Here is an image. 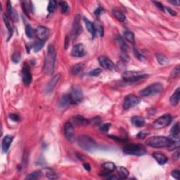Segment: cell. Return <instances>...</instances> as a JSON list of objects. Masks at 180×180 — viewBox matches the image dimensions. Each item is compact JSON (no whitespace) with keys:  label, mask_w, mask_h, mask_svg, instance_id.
Instances as JSON below:
<instances>
[{"label":"cell","mask_w":180,"mask_h":180,"mask_svg":"<svg viewBox=\"0 0 180 180\" xmlns=\"http://www.w3.org/2000/svg\"><path fill=\"white\" fill-rule=\"evenodd\" d=\"M171 139L166 137H151L148 138L146 141V143L148 147L153 148H162L166 147L170 144Z\"/></svg>","instance_id":"cell-2"},{"label":"cell","mask_w":180,"mask_h":180,"mask_svg":"<svg viewBox=\"0 0 180 180\" xmlns=\"http://www.w3.org/2000/svg\"><path fill=\"white\" fill-rule=\"evenodd\" d=\"M42 172L40 171V170H37V171L33 172H31L30 174H29L28 176L25 177V179H28V180L37 179L42 177Z\"/></svg>","instance_id":"cell-31"},{"label":"cell","mask_w":180,"mask_h":180,"mask_svg":"<svg viewBox=\"0 0 180 180\" xmlns=\"http://www.w3.org/2000/svg\"><path fill=\"white\" fill-rule=\"evenodd\" d=\"M102 167H103V170L101 172L102 175H108L111 174L116 168L115 164L111 162H105V163H104L103 165H102Z\"/></svg>","instance_id":"cell-18"},{"label":"cell","mask_w":180,"mask_h":180,"mask_svg":"<svg viewBox=\"0 0 180 180\" xmlns=\"http://www.w3.org/2000/svg\"><path fill=\"white\" fill-rule=\"evenodd\" d=\"M60 77H61V75L57 74L54 75V76L51 79V80L48 82V84L45 87V92H47V93H49V92H51L52 91L53 89L56 87V85L57 84L58 82L59 81Z\"/></svg>","instance_id":"cell-17"},{"label":"cell","mask_w":180,"mask_h":180,"mask_svg":"<svg viewBox=\"0 0 180 180\" xmlns=\"http://www.w3.org/2000/svg\"><path fill=\"white\" fill-rule=\"evenodd\" d=\"M172 176L174 177V179H176L177 180L179 179V176H180V172L179 170H173V171L172 172Z\"/></svg>","instance_id":"cell-48"},{"label":"cell","mask_w":180,"mask_h":180,"mask_svg":"<svg viewBox=\"0 0 180 180\" xmlns=\"http://www.w3.org/2000/svg\"><path fill=\"white\" fill-rule=\"evenodd\" d=\"M132 123L133 125L136 126V127H142L145 124L144 118L140 116H135L131 119Z\"/></svg>","instance_id":"cell-25"},{"label":"cell","mask_w":180,"mask_h":180,"mask_svg":"<svg viewBox=\"0 0 180 180\" xmlns=\"http://www.w3.org/2000/svg\"><path fill=\"white\" fill-rule=\"evenodd\" d=\"M124 37H125V40H127L128 42H130L132 44L135 43V35H134V33L131 32V31H125L124 33Z\"/></svg>","instance_id":"cell-34"},{"label":"cell","mask_w":180,"mask_h":180,"mask_svg":"<svg viewBox=\"0 0 180 180\" xmlns=\"http://www.w3.org/2000/svg\"><path fill=\"white\" fill-rule=\"evenodd\" d=\"M84 67V65L82 64H76L73 65L71 68V73L72 75H77L82 71Z\"/></svg>","instance_id":"cell-33"},{"label":"cell","mask_w":180,"mask_h":180,"mask_svg":"<svg viewBox=\"0 0 180 180\" xmlns=\"http://www.w3.org/2000/svg\"><path fill=\"white\" fill-rule=\"evenodd\" d=\"M134 54L135 55V57H137L139 60H140V61H144V59H145L144 57H143V56L139 52L138 50L135 49H134Z\"/></svg>","instance_id":"cell-46"},{"label":"cell","mask_w":180,"mask_h":180,"mask_svg":"<svg viewBox=\"0 0 180 180\" xmlns=\"http://www.w3.org/2000/svg\"><path fill=\"white\" fill-rule=\"evenodd\" d=\"M180 99V89L177 88L176 91L174 92V93L172 94V96L170 98V104L172 106H177L179 102Z\"/></svg>","instance_id":"cell-23"},{"label":"cell","mask_w":180,"mask_h":180,"mask_svg":"<svg viewBox=\"0 0 180 180\" xmlns=\"http://www.w3.org/2000/svg\"><path fill=\"white\" fill-rule=\"evenodd\" d=\"M50 31L49 28L44 26H39L35 30V35L38 40L45 42L49 36Z\"/></svg>","instance_id":"cell-10"},{"label":"cell","mask_w":180,"mask_h":180,"mask_svg":"<svg viewBox=\"0 0 180 180\" xmlns=\"http://www.w3.org/2000/svg\"><path fill=\"white\" fill-rule=\"evenodd\" d=\"M123 151L126 154L141 156L147 154V148L144 146L139 143H132L123 148Z\"/></svg>","instance_id":"cell-4"},{"label":"cell","mask_w":180,"mask_h":180,"mask_svg":"<svg viewBox=\"0 0 180 180\" xmlns=\"http://www.w3.org/2000/svg\"><path fill=\"white\" fill-rule=\"evenodd\" d=\"M104 13V9L101 6L98 7V8L95 10V11H94V14H95L96 16H100L101 14H103Z\"/></svg>","instance_id":"cell-47"},{"label":"cell","mask_w":180,"mask_h":180,"mask_svg":"<svg viewBox=\"0 0 180 180\" xmlns=\"http://www.w3.org/2000/svg\"><path fill=\"white\" fill-rule=\"evenodd\" d=\"M72 104V99L70 98V94H64L61 97L58 103V108L61 109H64L67 108L68 106H69L70 104Z\"/></svg>","instance_id":"cell-16"},{"label":"cell","mask_w":180,"mask_h":180,"mask_svg":"<svg viewBox=\"0 0 180 180\" xmlns=\"http://www.w3.org/2000/svg\"><path fill=\"white\" fill-rule=\"evenodd\" d=\"M75 123L78 125H87L89 124V120H87V119L84 118V117L77 115L74 118Z\"/></svg>","instance_id":"cell-29"},{"label":"cell","mask_w":180,"mask_h":180,"mask_svg":"<svg viewBox=\"0 0 180 180\" xmlns=\"http://www.w3.org/2000/svg\"><path fill=\"white\" fill-rule=\"evenodd\" d=\"M44 45H45V42L43 41H41L40 40H38L37 41H36L35 43L33 45V50L35 52H38L42 49V47H44Z\"/></svg>","instance_id":"cell-36"},{"label":"cell","mask_w":180,"mask_h":180,"mask_svg":"<svg viewBox=\"0 0 180 180\" xmlns=\"http://www.w3.org/2000/svg\"><path fill=\"white\" fill-rule=\"evenodd\" d=\"M32 74L30 66L27 64H24L23 68H22V79L26 86H29L32 82Z\"/></svg>","instance_id":"cell-9"},{"label":"cell","mask_w":180,"mask_h":180,"mask_svg":"<svg viewBox=\"0 0 180 180\" xmlns=\"http://www.w3.org/2000/svg\"><path fill=\"white\" fill-rule=\"evenodd\" d=\"M83 167H84V169H86L87 171H90L91 170V167L88 163H84L83 164Z\"/></svg>","instance_id":"cell-53"},{"label":"cell","mask_w":180,"mask_h":180,"mask_svg":"<svg viewBox=\"0 0 180 180\" xmlns=\"http://www.w3.org/2000/svg\"><path fill=\"white\" fill-rule=\"evenodd\" d=\"M22 9H23L24 13H25L27 16H29L30 12L31 11V6H30V2H22Z\"/></svg>","instance_id":"cell-35"},{"label":"cell","mask_w":180,"mask_h":180,"mask_svg":"<svg viewBox=\"0 0 180 180\" xmlns=\"http://www.w3.org/2000/svg\"><path fill=\"white\" fill-rule=\"evenodd\" d=\"M154 3L155 4V5L157 6V7H158V8L160 9V10H161V11H164L165 8H164L163 5H162V4L161 3H160V2H155Z\"/></svg>","instance_id":"cell-50"},{"label":"cell","mask_w":180,"mask_h":180,"mask_svg":"<svg viewBox=\"0 0 180 180\" xmlns=\"http://www.w3.org/2000/svg\"><path fill=\"white\" fill-rule=\"evenodd\" d=\"M141 102V99L134 94H129L125 97L123 101V108L128 110L132 107L137 106Z\"/></svg>","instance_id":"cell-8"},{"label":"cell","mask_w":180,"mask_h":180,"mask_svg":"<svg viewBox=\"0 0 180 180\" xmlns=\"http://www.w3.org/2000/svg\"><path fill=\"white\" fill-rule=\"evenodd\" d=\"M84 21L85 23V25H86V28L88 30V32L91 34V35L92 36V38H94L96 37V33H95V28H94V23L88 20L86 17H84Z\"/></svg>","instance_id":"cell-21"},{"label":"cell","mask_w":180,"mask_h":180,"mask_svg":"<svg viewBox=\"0 0 180 180\" xmlns=\"http://www.w3.org/2000/svg\"><path fill=\"white\" fill-rule=\"evenodd\" d=\"M70 98L72 99V104H78L82 101V92L81 89L78 87H75L72 88L71 92H70Z\"/></svg>","instance_id":"cell-14"},{"label":"cell","mask_w":180,"mask_h":180,"mask_svg":"<svg viewBox=\"0 0 180 180\" xmlns=\"http://www.w3.org/2000/svg\"><path fill=\"white\" fill-rule=\"evenodd\" d=\"M170 3H171L172 4H174V5H176V6H179L180 4V2L179 1H169Z\"/></svg>","instance_id":"cell-54"},{"label":"cell","mask_w":180,"mask_h":180,"mask_svg":"<svg viewBox=\"0 0 180 180\" xmlns=\"http://www.w3.org/2000/svg\"><path fill=\"white\" fill-rule=\"evenodd\" d=\"M117 172H118V177L119 179H125L129 176V171L125 167L120 166L117 167Z\"/></svg>","instance_id":"cell-26"},{"label":"cell","mask_w":180,"mask_h":180,"mask_svg":"<svg viewBox=\"0 0 180 180\" xmlns=\"http://www.w3.org/2000/svg\"><path fill=\"white\" fill-rule=\"evenodd\" d=\"M148 75L137 71H126L122 75L123 79L127 82H136L147 78Z\"/></svg>","instance_id":"cell-5"},{"label":"cell","mask_w":180,"mask_h":180,"mask_svg":"<svg viewBox=\"0 0 180 180\" xmlns=\"http://www.w3.org/2000/svg\"><path fill=\"white\" fill-rule=\"evenodd\" d=\"M112 12H113V14L114 15V16H115L116 19H118L119 21L124 22L125 21V19H126L125 16L124 15L123 13H121L120 11H116V10H113L112 11Z\"/></svg>","instance_id":"cell-38"},{"label":"cell","mask_w":180,"mask_h":180,"mask_svg":"<svg viewBox=\"0 0 180 180\" xmlns=\"http://www.w3.org/2000/svg\"><path fill=\"white\" fill-rule=\"evenodd\" d=\"M149 134V131H147V130H143V131H141L140 132H139L137 134V137L139 139H144Z\"/></svg>","instance_id":"cell-43"},{"label":"cell","mask_w":180,"mask_h":180,"mask_svg":"<svg viewBox=\"0 0 180 180\" xmlns=\"http://www.w3.org/2000/svg\"><path fill=\"white\" fill-rule=\"evenodd\" d=\"M162 90H163V87H162V84L156 82V83L151 84L143 89L141 90L139 93L143 96H148L160 94Z\"/></svg>","instance_id":"cell-6"},{"label":"cell","mask_w":180,"mask_h":180,"mask_svg":"<svg viewBox=\"0 0 180 180\" xmlns=\"http://www.w3.org/2000/svg\"><path fill=\"white\" fill-rule=\"evenodd\" d=\"M153 157L154 158V159L158 162V163L160 165H164L166 163L168 160V158L166 155L164 154H160V153H154L153 154Z\"/></svg>","instance_id":"cell-22"},{"label":"cell","mask_w":180,"mask_h":180,"mask_svg":"<svg viewBox=\"0 0 180 180\" xmlns=\"http://www.w3.org/2000/svg\"><path fill=\"white\" fill-rule=\"evenodd\" d=\"M3 20H4V24H5V25H6L7 30H8V32H9V37H8V40H9L12 36V34H13V28H12V26L10 23V21H9L8 16H7L6 14H4L3 15Z\"/></svg>","instance_id":"cell-28"},{"label":"cell","mask_w":180,"mask_h":180,"mask_svg":"<svg viewBox=\"0 0 180 180\" xmlns=\"http://www.w3.org/2000/svg\"><path fill=\"white\" fill-rule=\"evenodd\" d=\"M179 158V149L178 148V149H177V151L176 152H174V154L173 155V159L174 160H178Z\"/></svg>","instance_id":"cell-51"},{"label":"cell","mask_w":180,"mask_h":180,"mask_svg":"<svg viewBox=\"0 0 180 180\" xmlns=\"http://www.w3.org/2000/svg\"><path fill=\"white\" fill-rule=\"evenodd\" d=\"M9 118H10L11 120L15 121V122H18V121L20 120L18 115H17L16 114H11V115H9Z\"/></svg>","instance_id":"cell-49"},{"label":"cell","mask_w":180,"mask_h":180,"mask_svg":"<svg viewBox=\"0 0 180 180\" xmlns=\"http://www.w3.org/2000/svg\"><path fill=\"white\" fill-rule=\"evenodd\" d=\"M172 139H179V123H177L171 129Z\"/></svg>","instance_id":"cell-27"},{"label":"cell","mask_w":180,"mask_h":180,"mask_svg":"<svg viewBox=\"0 0 180 180\" xmlns=\"http://www.w3.org/2000/svg\"><path fill=\"white\" fill-rule=\"evenodd\" d=\"M57 2L56 1H53V0L50 1L48 4L47 11L49 12V13H53V12L55 11L56 7H57Z\"/></svg>","instance_id":"cell-40"},{"label":"cell","mask_w":180,"mask_h":180,"mask_svg":"<svg viewBox=\"0 0 180 180\" xmlns=\"http://www.w3.org/2000/svg\"><path fill=\"white\" fill-rule=\"evenodd\" d=\"M172 120V118L170 114H165L154 121L153 123V127L155 130H160V129L166 127L171 123Z\"/></svg>","instance_id":"cell-7"},{"label":"cell","mask_w":180,"mask_h":180,"mask_svg":"<svg viewBox=\"0 0 180 180\" xmlns=\"http://www.w3.org/2000/svg\"><path fill=\"white\" fill-rule=\"evenodd\" d=\"M11 59L13 61L14 63H15V64H18V63L21 60V54L19 52H15L13 53V55H12L11 57Z\"/></svg>","instance_id":"cell-41"},{"label":"cell","mask_w":180,"mask_h":180,"mask_svg":"<svg viewBox=\"0 0 180 180\" xmlns=\"http://www.w3.org/2000/svg\"><path fill=\"white\" fill-rule=\"evenodd\" d=\"M25 34L28 38H33L34 35V30L30 24H26L25 25Z\"/></svg>","instance_id":"cell-39"},{"label":"cell","mask_w":180,"mask_h":180,"mask_svg":"<svg viewBox=\"0 0 180 180\" xmlns=\"http://www.w3.org/2000/svg\"><path fill=\"white\" fill-rule=\"evenodd\" d=\"M59 6L61 8V11L62 14H67L70 10L69 5L66 2L63 1L59 2Z\"/></svg>","instance_id":"cell-37"},{"label":"cell","mask_w":180,"mask_h":180,"mask_svg":"<svg viewBox=\"0 0 180 180\" xmlns=\"http://www.w3.org/2000/svg\"><path fill=\"white\" fill-rule=\"evenodd\" d=\"M77 144L87 151H93L96 148V143L94 139L87 135H81L77 138Z\"/></svg>","instance_id":"cell-3"},{"label":"cell","mask_w":180,"mask_h":180,"mask_svg":"<svg viewBox=\"0 0 180 180\" xmlns=\"http://www.w3.org/2000/svg\"><path fill=\"white\" fill-rule=\"evenodd\" d=\"M99 63L101 66L104 68L113 70L115 69V65L112 62V61L105 56H101L99 58Z\"/></svg>","instance_id":"cell-13"},{"label":"cell","mask_w":180,"mask_h":180,"mask_svg":"<svg viewBox=\"0 0 180 180\" xmlns=\"http://www.w3.org/2000/svg\"><path fill=\"white\" fill-rule=\"evenodd\" d=\"M82 33V26L81 23H80V16L77 15L75 16V20L72 23V37L75 38H77Z\"/></svg>","instance_id":"cell-11"},{"label":"cell","mask_w":180,"mask_h":180,"mask_svg":"<svg viewBox=\"0 0 180 180\" xmlns=\"http://www.w3.org/2000/svg\"><path fill=\"white\" fill-rule=\"evenodd\" d=\"M110 127H111L110 123H104V124H102V125L100 126V130L102 131V132H108Z\"/></svg>","instance_id":"cell-45"},{"label":"cell","mask_w":180,"mask_h":180,"mask_svg":"<svg viewBox=\"0 0 180 180\" xmlns=\"http://www.w3.org/2000/svg\"><path fill=\"white\" fill-rule=\"evenodd\" d=\"M101 72H102L101 69L96 68V69L92 70V71H90L89 75H90V76H92V77H97L99 76V75H100Z\"/></svg>","instance_id":"cell-42"},{"label":"cell","mask_w":180,"mask_h":180,"mask_svg":"<svg viewBox=\"0 0 180 180\" xmlns=\"http://www.w3.org/2000/svg\"><path fill=\"white\" fill-rule=\"evenodd\" d=\"M47 177L49 179H57L58 176V174L54 172L53 171H49L47 172Z\"/></svg>","instance_id":"cell-44"},{"label":"cell","mask_w":180,"mask_h":180,"mask_svg":"<svg viewBox=\"0 0 180 180\" xmlns=\"http://www.w3.org/2000/svg\"><path fill=\"white\" fill-rule=\"evenodd\" d=\"M56 57L57 52L54 47L52 45H49L47 48V52L45 58L44 63V71L49 75L52 74L54 71L55 64H56Z\"/></svg>","instance_id":"cell-1"},{"label":"cell","mask_w":180,"mask_h":180,"mask_svg":"<svg viewBox=\"0 0 180 180\" xmlns=\"http://www.w3.org/2000/svg\"><path fill=\"white\" fill-rule=\"evenodd\" d=\"M94 28H95V33L96 35H98L99 37H103L104 30V26L102 25V23L100 21H96L95 23H94Z\"/></svg>","instance_id":"cell-24"},{"label":"cell","mask_w":180,"mask_h":180,"mask_svg":"<svg viewBox=\"0 0 180 180\" xmlns=\"http://www.w3.org/2000/svg\"><path fill=\"white\" fill-rule=\"evenodd\" d=\"M166 9H167V11H168V13H170V14H171L172 16H176L177 15L176 12H175L174 10H172V9H171L170 8H168V7H166Z\"/></svg>","instance_id":"cell-52"},{"label":"cell","mask_w":180,"mask_h":180,"mask_svg":"<svg viewBox=\"0 0 180 180\" xmlns=\"http://www.w3.org/2000/svg\"><path fill=\"white\" fill-rule=\"evenodd\" d=\"M13 139H14V137L10 135L5 136L3 139H2V151H3L4 153H6L7 151H8L9 148V147H10L12 142H13Z\"/></svg>","instance_id":"cell-19"},{"label":"cell","mask_w":180,"mask_h":180,"mask_svg":"<svg viewBox=\"0 0 180 180\" xmlns=\"http://www.w3.org/2000/svg\"><path fill=\"white\" fill-rule=\"evenodd\" d=\"M155 58H156L157 61L160 65H166L168 63V59L165 57V55L162 54V53H157L155 54Z\"/></svg>","instance_id":"cell-30"},{"label":"cell","mask_w":180,"mask_h":180,"mask_svg":"<svg viewBox=\"0 0 180 180\" xmlns=\"http://www.w3.org/2000/svg\"><path fill=\"white\" fill-rule=\"evenodd\" d=\"M64 134L65 137L70 142H73L75 139V130L70 123H66L64 126Z\"/></svg>","instance_id":"cell-12"},{"label":"cell","mask_w":180,"mask_h":180,"mask_svg":"<svg viewBox=\"0 0 180 180\" xmlns=\"http://www.w3.org/2000/svg\"><path fill=\"white\" fill-rule=\"evenodd\" d=\"M115 41H116L117 45L120 47V48L122 49L123 52H126V50H127V44L125 43V41H124L123 39L121 37H118L115 38Z\"/></svg>","instance_id":"cell-32"},{"label":"cell","mask_w":180,"mask_h":180,"mask_svg":"<svg viewBox=\"0 0 180 180\" xmlns=\"http://www.w3.org/2000/svg\"><path fill=\"white\" fill-rule=\"evenodd\" d=\"M85 54H86V50L82 44H77L72 47L71 51V55L72 57L80 58L84 57Z\"/></svg>","instance_id":"cell-15"},{"label":"cell","mask_w":180,"mask_h":180,"mask_svg":"<svg viewBox=\"0 0 180 180\" xmlns=\"http://www.w3.org/2000/svg\"><path fill=\"white\" fill-rule=\"evenodd\" d=\"M6 9H7V11H8V14L9 16H10V17H11V18L13 19V21H15V22L18 21V14L16 13L15 9L13 8L11 3L9 1L7 2Z\"/></svg>","instance_id":"cell-20"}]
</instances>
